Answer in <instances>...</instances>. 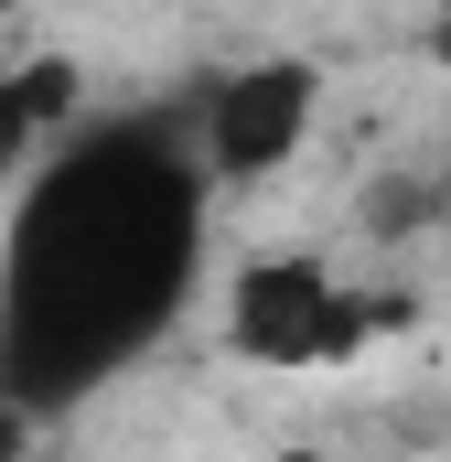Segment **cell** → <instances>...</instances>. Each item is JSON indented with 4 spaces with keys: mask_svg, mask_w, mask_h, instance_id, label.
Wrapping results in <instances>:
<instances>
[{
    "mask_svg": "<svg viewBox=\"0 0 451 462\" xmlns=\"http://www.w3.org/2000/svg\"><path fill=\"white\" fill-rule=\"evenodd\" d=\"M216 172L194 118H97L22 194L0 236V387L76 409L161 345L205 280Z\"/></svg>",
    "mask_w": 451,
    "mask_h": 462,
    "instance_id": "obj_1",
    "label": "cell"
},
{
    "mask_svg": "<svg viewBox=\"0 0 451 462\" xmlns=\"http://www.w3.org/2000/svg\"><path fill=\"white\" fill-rule=\"evenodd\" d=\"M387 334V301L354 291L334 258H301V247H258L226 269V355L247 365H354V355Z\"/></svg>",
    "mask_w": 451,
    "mask_h": 462,
    "instance_id": "obj_2",
    "label": "cell"
},
{
    "mask_svg": "<svg viewBox=\"0 0 451 462\" xmlns=\"http://www.w3.org/2000/svg\"><path fill=\"white\" fill-rule=\"evenodd\" d=\"M312 118H323V76H312L301 54H247V65L205 76V97H194V151H205L216 183H269V172L301 162Z\"/></svg>",
    "mask_w": 451,
    "mask_h": 462,
    "instance_id": "obj_3",
    "label": "cell"
},
{
    "mask_svg": "<svg viewBox=\"0 0 451 462\" xmlns=\"http://www.w3.org/2000/svg\"><path fill=\"white\" fill-rule=\"evenodd\" d=\"M76 65L65 54H22V65H0V205L43 172V151H65L76 129Z\"/></svg>",
    "mask_w": 451,
    "mask_h": 462,
    "instance_id": "obj_4",
    "label": "cell"
},
{
    "mask_svg": "<svg viewBox=\"0 0 451 462\" xmlns=\"http://www.w3.org/2000/svg\"><path fill=\"white\" fill-rule=\"evenodd\" d=\"M430 65H441V87H451V0L430 11Z\"/></svg>",
    "mask_w": 451,
    "mask_h": 462,
    "instance_id": "obj_5",
    "label": "cell"
},
{
    "mask_svg": "<svg viewBox=\"0 0 451 462\" xmlns=\"http://www.w3.org/2000/svg\"><path fill=\"white\" fill-rule=\"evenodd\" d=\"M280 462H323V452H280Z\"/></svg>",
    "mask_w": 451,
    "mask_h": 462,
    "instance_id": "obj_6",
    "label": "cell"
}]
</instances>
